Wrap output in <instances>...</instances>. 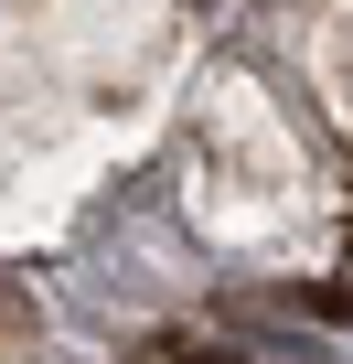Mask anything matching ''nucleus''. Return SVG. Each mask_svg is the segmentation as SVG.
Wrapping results in <instances>:
<instances>
[{"instance_id": "1", "label": "nucleus", "mask_w": 353, "mask_h": 364, "mask_svg": "<svg viewBox=\"0 0 353 364\" xmlns=\"http://www.w3.org/2000/svg\"><path fill=\"white\" fill-rule=\"evenodd\" d=\"M33 332H43L33 289H22V279H0V364H11V353H33Z\"/></svg>"}, {"instance_id": "2", "label": "nucleus", "mask_w": 353, "mask_h": 364, "mask_svg": "<svg viewBox=\"0 0 353 364\" xmlns=\"http://www.w3.org/2000/svg\"><path fill=\"white\" fill-rule=\"evenodd\" d=\"M204 364H214V353H204Z\"/></svg>"}]
</instances>
